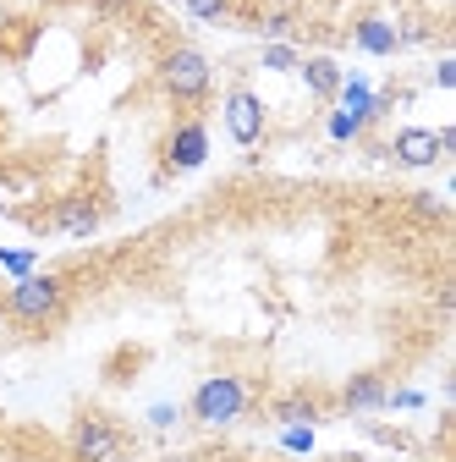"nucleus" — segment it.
Here are the masks:
<instances>
[{"mask_svg": "<svg viewBox=\"0 0 456 462\" xmlns=\"http://www.w3.org/2000/svg\"><path fill=\"white\" fill-rule=\"evenodd\" d=\"M154 88L177 105V116H198L214 99V67L198 44H165L154 61Z\"/></svg>", "mask_w": 456, "mask_h": 462, "instance_id": "f257e3e1", "label": "nucleus"}, {"mask_svg": "<svg viewBox=\"0 0 456 462\" xmlns=\"http://www.w3.org/2000/svg\"><path fill=\"white\" fill-rule=\"evenodd\" d=\"M72 309V275H23L6 298H0V319L12 330H50Z\"/></svg>", "mask_w": 456, "mask_h": 462, "instance_id": "f03ea898", "label": "nucleus"}, {"mask_svg": "<svg viewBox=\"0 0 456 462\" xmlns=\"http://www.w3.org/2000/svg\"><path fill=\"white\" fill-rule=\"evenodd\" d=\"M248 408H253V380L237 369H220V374L198 380V391L187 396V419L198 430H232L248 419Z\"/></svg>", "mask_w": 456, "mask_h": 462, "instance_id": "7ed1b4c3", "label": "nucleus"}, {"mask_svg": "<svg viewBox=\"0 0 456 462\" xmlns=\"http://www.w3.org/2000/svg\"><path fill=\"white\" fill-rule=\"evenodd\" d=\"M67 451H72V462H122L132 451V435L110 408L83 402L72 413V430H67Z\"/></svg>", "mask_w": 456, "mask_h": 462, "instance_id": "20e7f679", "label": "nucleus"}, {"mask_svg": "<svg viewBox=\"0 0 456 462\" xmlns=\"http://www.w3.org/2000/svg\"><path fill=\"white\" fill-rule=\"evenodd\" d=\"M209 160V127L204 116H177L160 143V177H187V171H198Z\"/></svg>", "mask_w": 456, "mask_h": 462, "instance_id": "39448f33", "label": "nucleus"}, {"mask_svg": "<svg viewBox=\"0 0 456 462\" xmlns=\"http://www.w3.org/2000/svg\"><path fill=\"white\" fill-rule=\"evenodd\" d=\"M264 127H269V110H264V99L253 88H232V94H225V133H232V143L253 149L264 138Z\"/></svg>", "mask_w": 456, "mask_h": 462, "instance_id": "423d86ee", "label": "nucleus"}, {"mask_svg": "<svg viewBox=\"0 0 456 462\" xmlns=\"http://www.w3.org/2000/svg\"><path fill=\"white\" fill-rule=\"evenodd\" d=\"M385 396H390V374H385V369H358L347 385H341V391L330 396V408H335V413H352V419H363V413L385 408Z\"/></svg>", "mask_w": 456, "mask_h": 462, "instance_id": "0eeeda50", "label": "nucleus"}, {"mask_svg": "<svg viewBox=\"0 0 456 462\" xmlns=\"http://www.w3.org/2000/svg\"><path fill=\"white\" fill-rule=\"evenodd\" d=\"M324 413H330V396H319L314 385H292V391L269 396V419L292 424V430H314V424H324Z\"/></svg>", "mask_w": 456, "mask_h": 462, "instance_id": "6e6552de", "label": "nucleus"}, {"mask_svg": "<svg viewBox=\"0 0 456 462\" xmlns=\"http://www.w3.org/2000/svg\"><path fill=\"white\" fill-rule=\"evenodd\" d=\"M99 220H105V199L99 193H67L61 204H55V215H50V226L67 231V237H88V231H99Z\"/></svg>", "mask_w": 456, "mask_h": 462, "instance_id": "1a4fd4ad", "label": "nucleus"}, {"mask_svg": "<svg viewBox=\"0 0 456 462\" xmlns=\"http://www.w3.org/2000/svg\"><path fill=\"white\" fill-rule=\"evenodd\" d=\"M440 133L434 127H402L390 138V160L396 165H407V171H429V165H440Z\"/></svg>", "mask_w": 456, "mask_h": 462, "instance_id": "9d476101", "label": "nucleus"}, {"mask_svg": "<svg viewBox=\"0 0 456 462\" xmlns=\"http://www.w3.org/2000/svg\"><path fill=\"white\" fill-rule=\"evenodd\" d=\"M303 78H308V88H314L319 99H330V94L341 88V72H335L330 55H314V61H303Z\"/></svg>", "mask_w": 456, "mask_h": 462, "instance_id": "9b49d317", "label": "nucleus"}, {"mask_svg": "<svg viewBox=\"0 0 456 462\" xmlns=\"http://www.w3.org/2000/svg\"><path fill=\"white\" fill-rule=\"evenodd\" d=\"M182 12H187V17H198V23H232L237 0H182Z\"/></svg>", "mask_w": 456, "mask_h": 462, "instance_id": "f8f14e48", "label": "nucleus"}, {"mask_svg": "<svg viewBox=\"0 0 456 462\" xmlns=\"http://www.w3.org/2000/svg\"><path fill=\"white\" fill-rule=\"evenodd\" d=\"M358 44H363V50H374V55H390L402 39H396L385 23H374V17H369V23H358Z\"/></svg>", "mask_w": 456, "mask_h": 462, "instance_id": "ddd939ff", "label": "nucleus"}, {"mask_svg": "<svg viewBox=\"0 0 456 462\" xmlns=\"http://www.w3.org/2000/svg\"><path fill=\"white\" fill-rule=\"evenodd\" d=\"M264 67H269V72L297 67V50H292V44H264Z\"/></svg>", "mask_w": 456, "mask_h": 462, "instance_id": "4468645a", "label": "nucleus"}, {"mask_svg": "<svg viewBox=\"0 0 456 462\" xmlns=\"http://www.w3.org/2000/svg\"><path fill=\"white\" fill-rule=\"evenodd\" d=\"M434 83L451 88V83H456V61H440V67H434Z\"/></svg>", "mask_w": 456, "mask_h": 462, "instance_id": "2eb2a0df", "label": "nucleus"}, {"mask_svg": "<svg viewBox=\"0 0 456 462\" xmlns=\"http://www.w3.org/2000/svg\"><path fill=\"white\" fill-rule=\"evenodd\" d=\"M0 264H6V270H28V264H33V254H0Z\"/></svg>", "mask_w": 456, "mask_h": 462, "instance_id": "dca6fc26", "label": "nucleus"}, {"mask_svg": "<svg viewBox=\"0 0 456 462\" xmlns=\"http://www.w3.org/2000/svg\"><path fill=\"white\" fill-rule=\"evenodd\" d=\"M160 462H209L204 451H170V457H160Z\"/></svg>", "mask_w": 456, "mask_h": 462, "instance_id": "f3484780", "label": "nucleus"}, {"mask_svg": "<svg viewBox=\"0 0 456 462\" xmlns=\"http://www.w3.org/2000/svg\"><path fill=\"white\" fill-rule=\"evenodd\" d=\"M440 462H451V457H440Z\"/></svg>", "mask_w": 456, "mask_h": 462, "instance_id": "a211bd4d", "label": "nucleus"}]
</instances>
